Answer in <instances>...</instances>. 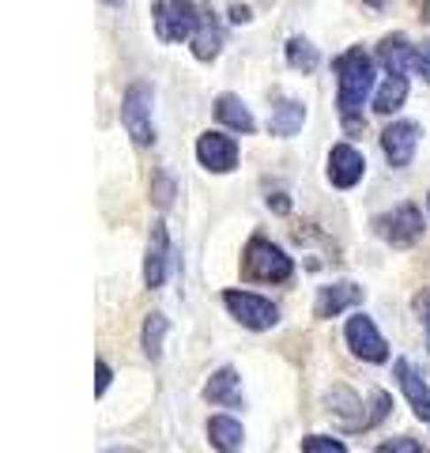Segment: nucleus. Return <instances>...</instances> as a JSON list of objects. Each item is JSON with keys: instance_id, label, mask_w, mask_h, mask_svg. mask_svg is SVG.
<instances>
[{"instance_id": "f257e3e1", "label": "nucleus", "mask_w": 430, "mask_h": 453, "mask_svg": "<svg viewBox=\"0 0 430 453\" xmlns=\"http://www.w3.org/2000/svg\"><path fill=\"white\" fill-rule=\"evenodd\" d=\"M336 106L343 113V121H348V129H355V113L363 110L370 88H374V65H370V57L363 50H348L336 57Z\"/></svg>"}, {"instance_id": "f03ea898", "label": "nucleus", "mask_w": 430, "mask_h": 453, "mask_svg": "<svg viewBox=\"0 0 430 453\" xmlns=\"http://www.w3.org/2000/svg\"><path fill=\"white\" fill-rule=\"evenodd\" d=\"M151 16H155V35H159L163 42H185V38H193L200 19H204L193 0H159Z\"/></svg>"}, {"instance_id": "7ed1b4c3", "label": "nucleus", "mask_w": 430, "mask_h": 453, "mask_svg": "<svg viewBox=\"0 0 430 453\" xmlns=\"http://www.w3.org/2000/svg\"><path fill=\"white\" fill-rule=\"evenodd\" d=\"M291 273H295V265L280 246L265 242V238H253L250 250H246V276L250 280L283 283V280H291Z\"/></svg>"}, {"instance_id": "20e7f679", "label": "nucleus", "mask_w": 430, "mask_h": 453, "mask_svg": "<svg viewBox=\"0 0 430 453\" xmlns=\"http://www.w3.org/2000/svg\"><path fill=\"white\" fill-rule=\"evenodd\" d=\"M121 125L140 148L155 144V125H151V88L148 83H133L121 103Z\"/></svg>"}, {"instance_id": "39448f33", "label": "nucleus", "mask_w": 430, "mask_h": 453, "mask_svg": "<svg viewBox=\"0 0 430 453\" xmlns=\"http://www.w3.org/2000/svg\"><path fill=\"white\" fill-rule=\"evenodd\" d=\"M227 310L246 325V329H272V325L280 321V310L272 306L268 299H261V295H250V291H227L223 295Z\"/></svg>"}, {"instance_id": "423d86ee", "label": "nucleus", "mask_w": 430, "mask_h": 453, "mask_svg": "<svg viewBox=\"0 0 430 453\" xmlns=\"http://www.w3.org/2000/svg\"><path fill=\"white\" fill-rule=\"evenodd\" d=\"M378 234L385 238V242L393 246H411L415 238L423 234V216L415 204H400L393 211H385V216L378 219Z\"/></svg>"}, {"instance_id": "0eeeda50", "label": "nucleus", "mask_w": 430, "mask_h": 453, "mask_svg": "<svg viewBox=\"0 0 430 453\" xmlns=\"http://www.w3.org/2000/svg\"><path fill=\"white\" fill-rule=\"evenodd\" d=\"M348 344L358 359H366V363H385L389 359V344H385V336L374 329V321H370L366 314H355L348 321Z\"/></svg>"}, {"instance_id": "6e6552de", "label": "nucleus", "mask_w": 430, "mask_h": 453, "mask_svg": "<svg viewBox=\"0 0 430 453\" xmlns=\"http://www.w3.org/2000/svg\"><path fill=\"white\" fill-rule=\"evenodd\" d=\"M196 159L208 170H215V174H227V170H234V163H238V144L223 133H204L196 140Z\"/></svg>"}, {"instance_id": "1a4fd4ad", "label": "nucleus", "mask_w": 430, "mask_h": 453, "mask_svg": "<svg viewBox=\"0 0 430 453\" xmlns=\"http://www.w3.org/2000/svg\"><path fill=\"white\" fill-rule=\"evenodd\" d=\"M415 144H419V129H415L411 121H393L389 129L381 133V151L393 166H408L415 155Z\"/></svg>"}, {"instance_id": "9d476101", "label": "nucleus", "mask_w": 430, "mask_h": 453, "mask_svg": "<svg viewBox=\"0 0 430 453\" xmlns=\"http://www.w3.org/2000/svg\"><path fill=\"white\" fill-rule=\"evenodd\" d=\"M363 170H366V159L351 144H336L333 155H328V181L340 189H351L363 178Z\"/></svg>"}, {"instance_id": "9b49d317", "label": "nucleus", "mask_w": 430, "mask_h": 453, "mask_svg": "<svg viewBox=\"0 0 430 453\" xmlns=\"http://www.w3.org/2000/svg\"><path fill=\"white\" fill-rule=\"evenodd\" d=\"M393 371H396V378H400V389H404L411 412L430 423V386H426L419 374H415V366H411L408 359H396Z\"/></svg>"}, {"instance_id": "f8f14e48", "label": "nucleus", "mask_w": 430, "mask_h": 453, "mask_svg": "<svg viewBox=\"0 0 430 453\" xmlns=\"http://www.w3.org/2000/svg\"><path fill=\"white\" fill-rule=\"evenodd\" d=\"M166 257H170L166 226H163V223H151L148 257H143V283H148V288H159V283H163V276H166Z\"/></svg>"}, {"instance_id": "ddd939ff", "label": "nucleus", "mask_w": 430, "mask_h": 453, "mask_svg": "<svg viewBox=\"0 0 430 453\" xmlns=\"http://www.w3.org/2000/svg\"><path fill=\"white\" fill-rule=\"evenodd\" d=\"M358 303H363V288H355V283H333V288H321L313 314L318 318H336V314H343V310H351Z\"/></svg>"}, {"instance_id": "4468645a", "label": "nucleus", "mask_w": 430, "mask_h": 453, "mask_svg": "<svg viewBox=\"0 0 430 453\" xmlns=\"http://www.w3.org/2000/svg\"><path fill=\"white\" fill-rule=\"evenodd\" d=\"M238 371L234 366H223V371H215L211 381L204 386V401L211 404H223V408H238L242 404V389H238Z\"/></svg>"}, {"instance_id": "2eb2a0df", "label": "nucleus", "mask_w": 430, "mask_h": 453, "mask_svg": "<svg viewBox=\"0 0 430 453\" xmlns=\"http://www.w3.org/2000/svg\"><path fill=\"white\" fill-rule=\"evenodd\" d=\"M208 438L211 446L219 453H242V442H246V431H242V423L231 419V416H215L208 423Z\"/></svg>"}, {"instance_id": "dca6fc26", "label": "nucleus", "mask_w": 430, "mask_h": 453, "mask_svg": "<svg viewBox=\"0 0 430 453\" xmlns=\"http://www.w3.org/2000/svg\"><path fill=\"white\" fill-rule=\"evenodd\" d=\"M378 61L389 68V76H404L408 61H415L408 38H404V35H389V38H385L381 46H378Z\"/></svg>"}, {"instance_id": "f3484780", "label": "nucleus", "mask_w": 430, "mask_h": 453, "mask_svg": "<svg viewBox=\"0 0 430 453\" xmlns=\"http://www.w3.org/2000/svg\"><path fill=\"white\" fill-rule=\"evenodd\" d=\"M303 121H306V110L303 103H280L276 110H272V121H268V133L272 136H295L298 129H303Z\"/></svg>"}, {"instance_id": "a211bd4d", "label": "nucleus", "mask_w": 430, "mask_h": 453, "mask_svg": "<svg viewBox=\"0 0 430 453\" xmlns=\"http://www.w3.org/2000/svg\"><path fill=\"white\" fill-rule=\"evenodd\" d=\"M215 113H219L223 125H231V129H238V133H253L257 129L253 113L246 110V103H242L238 95H223L219 103H215Z\"/></svg>"}, {"instance_id": "6ab92c4d", "label": "nucleus", "mask_w": 430, "mask_h": 453, "mask_svg": "<svg viewBox=\"0 0 430 453\" xmlns=\"http://www.w3.org/2000/svg\"><path fill=\"white\" fill-rule=\"evenodd\" d=\"M193 53H196V61H211V57L219 53V27H215L211 16L200 19L196 35H193Z\"/></svg>"}, {"instance_id": "aec40b11", "label": "nucleus", "mask_w": 430, "mask_h": 453, "mask_svg": "<svg viewBox=\"0 0 430 453\" xmlns=\"http://www.w3.org/2000/svg\"><path fill=\"white\" fill-rule=\"evenodd\" d=\"M404 95H408V80L404 76H389V80L381 83L378 98H374V110L378 113H393V110L404 106Z\"/></svg>"}, {"instance_id": "412c9836", "label": "nucleus", "mask_w": 430, "mask_h": 453, "mask_svg": "<svg viewBox=\"0 0 430 453\" xmlns=\"http://www.w3.org/2000/svg\"><path fill=\"white\" fill-rule=\"evenodd\" d=\"M318 61H321L318 50H313L306 38H291V42H287V65H291V68H298V73H313Z\"/></svg>"}, {"instance_id": "4be33fe9", "label": "nucleus", "mask_w": 430, "mask_h": 453, "mask_svg": "<svg viewBox=\"0 0 430 453\" xmlns=\"http://www.w3.org/2000/svg\"><path fill=\"white\" fill-rule=\"evenodd\" d=\"M163 336H166V318L151 314L148 321H143V351H148V359L163 356Z\"/></svg>"}, {"instance_id": "5701e85b", "label": "nucleus", "mask_w": 430, "mask_h": 453, "mask_svg": "<svg viewBox=\"0 0 430 453\" xmlns=\"http://www.w3.org/2000/svg\"><path fill=\"white\" fill-rule=\"evenodd\" d=\"M303 453H348L340 438H325V434H310L303 442Z\"/></svg>"}, {"instance_id": "b1692460", "label": "nucleus", "mask_w": 430, "mask_h": 453, "mask_svg": "<svg viewBox=\"0 0 430 453\" xmlns=\"http://www.w3.org/2000/svg\"><path fill=\"white\" fill-rule=\"evenodd\" d=\"M378 453H423V446L415 438H393V442H381Z\"/></svg>"}, {"instance_id": "393cba45", "label": "nucleus", "mask_w": 430, "mask_h": 453, "mask_svg": "<svg viewBox=\"0 0 430 453\" xmlns=\"http://www.w3.org/2000/svg\"><path fill=\"white\" fill-rule=\"evenodd\" d=\"M415 68H419V76L430 83V42H423V46H415Z\"/></svg>"}, {"instance_id": "a878e982", "label": "nucleus", "mask_w": 430, "mask_h": 453, "mask_svg": "<svg viewBox=\"0 0 430 453\" xmlns=\"http://www.w3.org/2000/svg\"><path fill=\"white\" fill-rule=\"evenodd\" d=\"M170 196H174V186H170V178H155V204H159V208H166L170 204Z\"/></svg>"}, {"instance_id": "bb28decb", "label": "nucleus", "mask_w": 430, "mask_h": 453, "mask_svg": "<svg viewBox=\"0 0 430 453\" xmlns=\"http://www.w3.org/2000/svg\"><path fill=\"white\" fill-rule=\"evenodd\" d=\"M95 371H98V381H95V389H98V393H106V386H110V378H113V374H110V366H106L103 359H98V366H95Z\"/></svg>"}, {"instance_id": "cd10ccee", "label": "nucleus", "mask_w": 430, "mask_h": 453, "mask_svg": "<svg viewBox=\"0 0 430 453\" xmlns=\"http://www.w3.org/2000/svg\"><path fill=\"white\" fill-rule=\"evenodd\" d=\"M415 310H419V318L426 321V329H430V295H419V299H415Z\"/></svg>"}, {"instance_id": "c85d7f7f", "label": "nucleus", "mask_w": 430, "mask_h": 453, "mask_svg": "<svg viewBox=\"0 0 430 453\" xmlns=\"http://www.w3.org/2000/svg\"><path fill=\"white\" fill-rule=\"evenodd\" d=\"M231 19H234V23H246V19H250V8H246V4H234V8H231Z\"/></svg>"}, {"instance_id": "c756f323", "label": "nucleus", "mask_w": 430, "mask_h": 453, "mask_svg": "<svg viewBox=\"0 0 430 453\" xmlns=\"http://www.w3.org/2000/svg\"><path fill=\"white\" fill-rule=\"evenodd\" d=\"M106 453H136V449H125V446H118V449H106Z\"/></svg>"}, {"instance_id": "7c9ffc66", "label": "nucleus", "mask_w": 430, "mask_h": 453, "mask_svg": "<svg viewBox=\"0 0 430 453\" xmlns=\"http://www.w3.org/2000/svg\"><path fill=\"white\" fill-rule=\"evenodd\" d=\"M423 16L430 19V0H423Z\"/></svg>"}, {"instance_id": "2f4dec72", "label": "nucleus", "mask_w": 430, "mask_h": 453, "mask_svg": "<svg viewBox=\"0 0 430 453\" xmlns=\"http://www.w3.org/2000/svg\"><path fill=\"white\" fill-rule=\"evenodd\" d=\"M106 4H121V0H106Z\"/></svg>"}]
</instances>
